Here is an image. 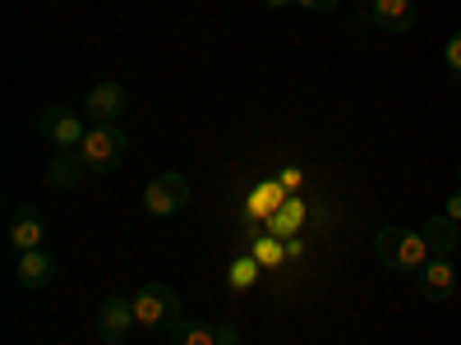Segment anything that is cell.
<instances>
[{"label": "cell", "instance_id": "obj_1", "mask_svg": "<svg viewBox=\"0 0 461 345\" xmlns=\"http://www.w3.org/2000/svg\"><path fill=\"white\" fill-rule=\"evenodd\" d=\"M374 249H378L383 267H393V272H420V267L434 258L429 244H425V235H420V230H411V226H383L378 240H374Z\"/></svg>", "mask_w": 461, "mask_h": 345}, {"label": "cell", "instance_id": "obj_2", "mask_svg": "<svg viewBox=\"0 0 461 345\" xmlns=\"http://www.w3.org/2000/svg\"><path fill=\"white\" fill-rule=\"evenodd\" d=\"M134 323L148 327V332H176L185 323V309H180V295L171 286H139L134 295Z\"/></svg>", "mask_w": 461, "mask_h": 345}, {"label": "cell", "instance_id": "obj_3", "mask_svg": "<svg viewBox=\"0 0 461 345\" xmlns=\"http://www.w3.org/2000/svg\"><path fill=\"white\" fill-rule=\"evenodd\" d=\"M79 152H84V162H88V171H115L125 162V152H130V138H125V129L121 125H93L88 129V138L79 143Z\"/></svg>", "mask_w": 461, "mask_h": 345}, {"label": "cell", "instance_id": "obj_4", "mask_svg": "<svg viewBox=\"0 0 461 345\" xmlns=\"http://www.w3.org/2000/svg\"><path fill=\"white\" fill-rule=\"evenodd\" d=\"M37 138H47V143H56L60 152H69V147H79V143L88 138V125H84L79 111L47 106L42 115H37Z\"/></svg>", "mask_w": 461, "mask_h": 345}, {"label": "cell", "instance_id": "obj_5", "mask_svg": "<svg viewBox=\"0 0 461 345\" xmlns=\"http://www.w3.org/2000/svg\"><path fill=\"white\" fill-rule=\"evenodd\" d=\"M134 299L125 295H106L102 309H97V341L102 345H125V336L134 332Z\"/></svg>", "mask_w": 461, "mask_h": 345}, {"label": "cell", "instance_id": "obj_6", "mask_svg": "<svg viewBox=\"0 0 461 345\" xmlns=\"http://www.w3.org/2000/svg\"><path fill=\"white\" fill-rule=\"evenodd\" d=\"M125 111H130V93L121 84H97L84 97V115H88L93 125H115Z\"/></svg>", "mask_w": 461, "mask_h": 345}, {"label": "cell", "instance_id": "obj_7", "mask_svg": "<svg viewBox=\"0 0 461 345\" xmlns=\"http://www.w3.org/2000/svg\"><path fill=\"white\" fill-rule=\"evenodd\" d=\"M360 14L383 32H411L415 28V0H369Z\"/></svg>", "mask_w": 461, "mask_h": 345}, {"label": "cell", "instance_id": "obj_8", "mask_svg": "<svg viewBox=\"0 0 461 345\" xmlns=\"http://www.w3.org/2000/svg\"><path fill=\"white\" fill-rule=\"evenodd\" d=\"M10 244H14L19 253L47 244V221H42V212H37L32 203H23V208L10 212Z\"/></svg>", "mask_w": 461, "mask_h": 345}, {"label": "cell", "instance_id": "obj_9", "mask_svg": "<svg viewBox=\"0 0 461 345\" xmlns=\"http://www.w3.org/2000/svg\"><path fill=\"white\" fill-rule=\"evenodd\" d=\"M452 290H456V267H452V258L434 253L425 267H420V295H425L429 304H443Z\"/></svg>", "mask_w": 461, "mask_h": 345}, {"label": "cell", "instance_id": "obj_10", "mask_svg": "<svg viewBox=\"0 0 461 345\" xmlns=\"http://www.w3.org/2000/svg\"><path fill=\"white\" fill-rule=\"evenodd\" d=\"M19 286H28V290H42V286H51L56 281V258L47 253V249H28V253H19Z\"/></svg>", "mask_w": 461, "mask_h": 345}, {"label": "cell", "instance_id": "obj_11", "mask_svg": "<svg viewBox=\"0 0 461 345\" xmlns=\"http://www.w3.org/2000/svg\"><path fill=\"white\" fill-rule=\"evenodd\" d=\"M84 175H88V162H84V152H79V147L56 152V157L47 162V184H51V189H74Z\"/></svg>", "mask_w": 461, "mask_h": 345}, {"label": "cell", "instance_id": "obj_12", "mask_svg": "<svg viewBox=\"0 0 461 345\" xmlns=\"http://www.w3.org/2000/svg\"><path fill=\"white\" fill-rule=\"evenodd\" d=\"M180 208H185V203H180V199L171 194V184H167L162 175L143 184V212H148V217H158V221H167V217H176Z\"/></svg>", "mask_w": 461, "mask_h": 345}, {"label": "cell", "instance_id": "obj_13", "mask_svg": "<svg viewBox=\"0 0 461 345\" xmlns=\"http://www.w3.org/2000/svg\"><path fill=\"white\" fill-rule=\"evenodd\" d=\"M420 235H425V244H429V253H452L456 249V221L447 217V212H434L425 226H420Z\"/></svg>", "mask_w": 461, "mask_h": 345}, {"label": "cell", "instance_id": "obj_14", "mask_svg": "<svg viewBox=\"0 0 461 345\" xmlns=\"http://www.w3.org/2000/svg\"><path fill=\"white\" fill-rule=\"evenodd\" d=\"M171 345H217V323H180Z\"/></svg>", "mask_w": 461, "mask_h": 345}, {"label": "cell", "instance_id": "obj_15", "mask_svg": "<svg viewBox=\"0 0 461 345\" xmlns=\"http://www.w3.org/2000/svg\"><path fill=\"white\" fill-rule=\"evenodd\" d=\"M254 277H258V262L254 258H236V262H230V286H236V290H249Z\"/></svg>", "mask_w": 461, "mask_h": 345}, {"label": "cell", "instance_id": "obj_16", "mask_svg": "<svg viewBox=\"0 0 461 345\" xmlns=\"http://www.w3.org/2000/svg\"><path fill=\"white\" fill-rule=\"evenodd\" d=\"M277 212H282V217L273 221V230H295V226L304 221V203H295V199H291V203H282Z\"/></svg>", "mask_w": 461, "mask_h": 345}, {"label": "cell", "instance_id": "obj_17", "mask_svg": "<svg viewBox=\"0 0 461 345\" xmlns=\"http://www.w3.org/2000/svg\"><path fill=\"white\" fill-rule=\"evenodd\" d=\"M443 65L456 74V79H461V28L447 37V42H443Z\"/></svg>", "mask_w": 461, "mask_h": 345}, {"label": "cell", "instance_id": "obj_18", "mask_svg": "<svg viewBox=\"0 0 461 345\" xmlns=\"http://www.w3.org/2000/svg\"><path fill=\"white\" fill-rule=\"evenodd\" d=\"M162 180L171 184V194H176V199H180V203L189 208V199H194V194H189V184H185V175H180V171H162Z\"/></svg>", "mask_w": 461, "mask_h": 345}, {"label": "cell", "instance_id": "obj_19", "mask_svg": "<svg viewBox=\"0 0 461 345\" xmlns=\"http://www.w3.org/2000/svg\"><path fill=\"white\" fill-rule=\"evenodd\" d=\"M300 10H310V14H328V10H337V0H295Z\"/></svg>", "mask_w": 461, "mask_h": 345}, {"label": "cell", "instance_id": "obj_20", "mask_svg": "<svg viewBox=\"0 0 461 345\" xmlns=\"http://www.w3.org/2000/svg\"><path fill=\"white\" fill-rule=\"evenodd\" d=\"M217 345H240V332L221 323V327H217Z\"/></svg>", "mask_w": 461, "mask_h": 345}, {"label": "cell", "instance_id": "obj_21", "mask_svg": "<svg viewBox=\"0 0 461 345\" xmlns=\"http://www.w3.org/2000/svg\"><path fill=\"white\" fill-rule=\"evenodd\" d=\"M443 212H447V217H452V221L461 226V189H456V194H452V199L443 203Z\"/></svg>", "mask_w": 461, "mask_h": 345}, {"label": "cell", "instance_id": "obj_22", "mask_svg": "<svg viewBox=\"0 0 461 345\" xmlns=\"http://www.w3.org/2000/svg\"><path fill=\"white\" fill-rule=\"evenodd\" d=\"M258 258H263V262H277L282 253H277V244H258Z\"/></svg>", "mask_w": 461, "mask_h": 345}, {"label": "cell", "instance_id": "obj_23", "mask_svg": "<svg viewBox=\"0 0 461 345\" xmlns=\"http://www.w3.org/2000/svg\"><path fill=\"white\" fill-rule=\"evenodd\" d=\"M267 10H282V5H295V0H263Z\"/></svg>", "mask_w": 461, "mask_h": 345}, {"label": "cell", "instance_id": "obj_24", "mask_svg": "<svg viewBox=\"0 0 461 345\" xmlns=\"http://www.w3.org/2000/svg\"><path fill=\"white\" fill-rule=\"evenodd\" d=\"M456 184H461V166H456Z\"/></svg>", "mask_w": 461, "mask_h": 345}, {"label": "cell", "instance_id": "obj_25", "mask_svg": "<svg viewBox=\"0 0 461 345\" xmlns=\"http://www.w3.org/2000/svg\"><path fill=\"white\" fill-rule=\"evenodd\" d=\"M365 5H369V0H360V10H365Z\"/></svg>", "mask_w": 461, "mask_h": 345}]
</instances>
